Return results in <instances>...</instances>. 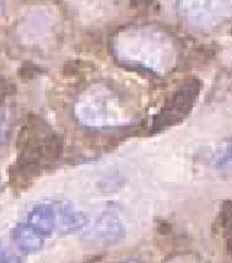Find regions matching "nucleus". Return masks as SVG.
Returning a JSON list of instances; mask_svg holds the SVG:
<instances>
[{"mask_svg":"<svg viewBox=\"0 0 232 263\" xmlns=\"http://www.w3.org/2000/svg\"><path fill=\"white\" fill-rule=\"evenodd\" d=\"M112 50L123 66L154 74L170 73L179 59V48L172 34L154 25H134L120 29L113 38Z\"/></svg>","mask_w":232,"mask_h":263,"instance_id":"obj_1","label":"nucleus"},{"mask_svg":"<svg viewBox=\"0 0 232 263\" xmlns=\"http://www.w3.org/2000/svg\"><path fill=\"white\" fill-rule=\"evenodd\" d=\"M16 150L15 163L43 175L47 166L61 159L64 140L43 117L29 114L17 131Z\"/></svg>","mask_w":232,"mask_h":263,"instance_id":"obj_2","label":"nucleus"},{"mask_svg":"<svg viewBox=\"0 0 232 263\" xmlns=\"http://www.w3.org/2000/svg\"><path fill=\"white\" fill-rule=\"evenodd\" d=\"M74 115L87 128L116 127L123 122V114L118 101L103 87L86 92L76 103Z\"/></svg>","mask_w":232,"mask_h":263,"instance_id":"obj_3","label":"nucleus"},{"mask_svg":"<svg viewBox=\"0 0 232 263\" xmlns=\"http://www.w3.org/2000/svg\"><path fill=\"white\" fill-rule=\"evenodd\" d=\"M183 24L198 32H209L232 16V0H176Z\"/></svg>","mask_w":232,"mask_h":263,"instance_id":"obj_4","label":"nucleus"},{"mask_svg":"<svg viewBox=\"0 0 232 263\" xmlns=\"http://www.w3.org/2000/svg\"><path fill=\"white\" fill-rule=\"evenodd\" d=\"M199 92H200L199 80H187L179 90H176L165 101L161 109L155 114L150 125L151 133H160L165 128H170L181 122V119L186 118L190 110L193 109L199 98Z\"/></svg>","mask_w":232,"mask_h":263,"instance_id":"obj_5","label":"nucleus"},{"mask_svg":"<svg viewBox=\"0 0 232 263\" xmlns=\"http://www.w3.org/2000/svg\"><path fill=\"white\" fill-rule=\"evenodd\" d=\"M126 234L125 221L116 206H108L96 218L90 238L104 246L118 245Z\"/></svg>","mask_w":232,"mask_h":263,"instance_id":"obj_6","label":"nucleus"},{"mask_svg":"<svg viewBox=\"0 0 232 263\" xmlns=\"http://www.w3.org/2000/svg\"><path fill=\"white\" fill-rule=\"evenodd\" d=\"M57 211V230L61 234L80 233L89 226V218L83 211L77 210L70 201L54 202Z\"/></svg>","mask_w":232,"mask_h":263,"instance_id":"obj_7","label":"nucleus"},{"mask_svg":"<svg viewBox=\"0 0 232 263\" xmlns=\"http://www.w3.org/2000/svg\"><path fill=\"white\" fill-rule=\"evenodd\" d=\"M32 229L44 237H50L57 230V211L54 202H44L35 205L28 214L26 221Z\"/></svg>","mask_w":232,"mask_h":263,"instance_id":"obj_8","label":"nucleus"},{"mask_svg":"<svg viewBox=\"0 0 232 263\" xmlns=\"http://www.w3.org/2000/svg\"><path fill=\"white\" fill-rule=\"evenodd\" d=\"M12 241L22 253H36L45 246V237L28 222H19L12 229Z\"/></svg>","mask_w":232,"mask_h":263,"instance_id":"obj_9","label":"nucleus"},{"mask_svg":"<svg viewBox=\"0 0 232 263\" xmlns=\"http://www.w3.org/2000/svg\"><path fill=\"white\" fill-rule=\"evenodd\" d=\"M214 164L219 172L232 173V138L225 141L215 152L214 156Z\"/></svg>","mask_w":232,"mask_h":263,"instance_id":"obj_10","label":"nucleus"},{"mask_svg":"<svg viewBox=\"0 0 232 263\" xmlns=\"http://www.w3.org/2000/svg\"><path fill=\"white\" fill-rule=\"evenodd\" d=\"M12 118H13V109L10 105H5L0 108V147L6 145L10 140L12 134Z\"/></svg>","mask_w":232,"mask_h":263,"instance_id":"obj_11","label":"nucleus"},{"mask_svg":"<svg viewBox=\"0 0 232 263\" xmlns=\"http://www.w3.org/2000/svg\"><path fill=\"white\" fill-rule=\"evenodd\" d=\"M16 93V86L9 77L0 74V108L8 105Z\"/></svg>","mask_w":232,"mask_h":263,"instance_id":"obj_12","label":"nucleus"},{"mask_svg":"<svg viewBox=\"0 0 232 263\" xmlns=\"http://www.w3.org/2000/svg\"><path fill=\"white\" fill-rule=\"evenodd\" d=\"M0 263H24V259L2 241L0 243Z\"/></svg>","mask_w":232,"mask_h":263,"instance_id":"obj_13","label":"nucleus"},{"mask_svg":"<svg viewBox=\"0 0 232 263\" xmlns=\"http://www.w3.org/2000/svg\"><path fill=\"white\" fill-rule=\"evenodd\" d=\"M43 73V68H39L34 63H25L20 70H19V77L22 80H32L35 77H38Z\"/></svg>","mask_w":232,"mask_h":263,"instance_id":"obj_14","label":"nucleus"},{"mask_svg":"<svg viewBox=\"0 0 232 263\" xmlns=\"http://www.w3.org/2000/svg\"><path fill=\"white\" fill-rule=\"evenodd\" d=\"M165 263H203L199 257L192 255H179L165 260Z\"/></svg>","mask_w":232,"mask_h":263,"instance_id":"obj_15","label":"nucleus"},{"mask_svg":"<svg viewBox=\"0 0 232 263\" xmlns=\"http://www.w3.org/2000/svg\"><path fill=\"white\" fill-rule=\"evenodd\" d=\"M120 263H139L137 260H126V262H120Z\"/></svg>","mask_w":232,"mask_h":263,"instance_id":"obj_16","label":"nucleus"}]
</instances>
